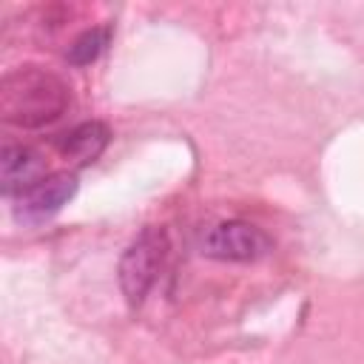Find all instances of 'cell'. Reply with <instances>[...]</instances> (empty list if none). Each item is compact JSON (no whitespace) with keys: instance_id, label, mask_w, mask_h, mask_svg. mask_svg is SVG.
I'll return each mask as SVG.
<instances>
[{"instance_id":"obj_1","label":"cell","mask_w":364,"mask_h":364,"mask_svg":"<svg viewBox=\"0 0 364 364\" xmlns=\"http://www.w3.org/2000/svg\"><path fill=\"white\" fill-rule=\"evenodd\" d=\"M68 88L60 77L40 68H17L0 82V117L17 128H40L68 108Z\"/></svg>"},{"instance_id":"obj_2","label":"cell","mask_w":364,"mask_h":364,"mask_svg":"<svg viewBox=\"0 0 364 364\" xmlns=\"http://www.w3.org/2000/svg\"><path fill=\"white\" fill-rule=\"evenodd\" d=\"M270 247V236L242 219L210 225L202 236V253L219 262H256L267 256Z\"/></svg>"},{"instance_id":"obj_3","label":"cell","mask_w":364,"mask_h":364,"mask_svg":"<svg viewBox=\"0 0 364 364\" xmlns=\"http://www.w3.org/2000/svg\"><path fill=\"white\" fill-rule=\"evenodd\" d=\"M162 256H165V236H162V230H154V228L142 230L131 242V247L122 253L119 284H122L128 304H139L145 299L148 287L154 284V279L159 273Z\"/></svg>"},{"instance_id":"obj_4","label":"cell","mask_w":364,"mask_h":364,"mask_svg":"<svg viewBox=\"0 0 364 364\" xmlns=\"http://www.w3.org/2000/svg\"><path fill=\"white\" fill-rule=\"evenodd\" d=\"M77 193V176L68 171L60 173H48L43 176L37 185H31L28 191H23L17 196L14 205V219L23 225H37L51 219L54 213H60Z\"/></svg>"},{"instance_id":"obj_5","label":"cell","mask_w":364,"mask_h":364,"mask_svg":"<svg viewBox=\"0 0 364 364\" xmlns=\"http://www.w3.org/2000/svg\"><path fill=\"white\" fill-rule=\"evenodd\" d=\"M43 156L31 148L23 145H6L0 154V179H3V191L14 193V191H28L31 185H37L43 179Z\"/></svg>"},{"instance_id":"obj_6","label":"cell","mask_w":364,"mask_h":364,"mask_svg":"<svg viewBox=\"0 0 364 364\" xmlns=\"http://www.w3.org/2000/svg\"><path fill=\"white\" fill-rule=\"evenodd\" d=\"M108 128L102 122H82L60 139V154L74 165H91L108 145Z\"/></svg>"},{"instance_id":"obj_7","label":"cell","mask_w":364,"mask_h":364,"mask_svg":"<svg viewBox=\"0 0 364 364\" xmlns=\"http://www.w3.org/2000/svg\"><path fill=\"white\" fill-rule=\"evenodd\" d=\"M105 43H108V28H91V31L80 34V37L71 43V48H68V63H74V65H88L91 60L100 57V51L105 48Z\"/></svg>"}]
</instances>
